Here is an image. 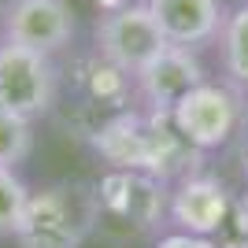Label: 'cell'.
Masks as SVG:
<instances>
[{
    "instance_id": "cell-4",
    "label": "cell",
    "mask_w": 248,
    "mask_h": 248,
    "mask_svg": "<svg viewBox=\"0 0 248 248\" xmlns=\"http://www.w3.org/2000/svg\"><path fill=\"white\" fill-rule=\"evenodd\" d=\"M170 123L197 152H218L248 126V104L237 85L200 82L174 100Z\"/></svg>"
},
{
    "instance_id": "cell-2",
    "label": "cell",
    "mask_w": 248,
    "mask_h": 248,
    "mask_svg": "<svg viewBox=\"0 0 248 248\" xmlns=\"http://www.w3.org/2000/svg\"><path fill=\"white\" fill-rule=\"evenodd\" d=\"M96 200V230L111 241H137L148 237L167 222L170 182L145 170L108 167L93 182Z\"/></svg>"
},
{
    "instance_id": "cell-10",
    "label": "cell",
    "mask_w": 248,
    "mask_h": 248,
    "mask_svg": "<svg viewBox=\"0 0 248 248\" xmlns=\"http://www.w3.org/2000/svg\"><path fill=\"white\" fill-rule=\"evenodd\" d=\"M145 8L170 45H186L197 52L215 41L226 19L222 0H145Z\"/></svg>"
},
{
    "instance_id": "cell-13",
    "label": "cell",
    "mask_w": 248,
    "mask_h": 248,
    "mask_svg": "<svg viewBox=\"0 0 248 248\" xmlns=\"http://www.w3.org/2000/svg\"><path fill=\"white\" fill-rule=\"evenodd\" d=\"M33 141H37V134H33L30 119L0 108V167H15L19 170L33 155Z\"/></svg>"
},
{
    "instance_id": "cell-17",
    "label": "cell",
    "mask_w": 248,
    "mask_h": 248,
    "mask_svg": "<svg viewBox=\"0 0 248 248\" xmlns=\"http://www.w3.org/2000/svg\"><path fill=\"white\" fill-rule=\"evenodd\" d=\"M241 170H245V182H248V137H245V145H241Z\"/></svg>"
},
{
    "instance_id": "cell-11",
    "label": "cell",
    "mask_w": 248,
    "mask_h": 248,
    "mask_svg": "<svg viewBox=\"0 0 248 248\" xmlns=\"http://www.w3.org/2000/svg\"><path fill=\"white\" fill-rule=\"evenodd\" d=\"M74 82L85 96V108H104L111 115L119 108H130V96H134V78L126 71H119L115 63H108L104 56H85L78 60V74Z\"/></svg>"
},
{
    "instance_id": "cell-1",
    "label": "cell",
    "mask_w": 248,
    "mask_h": 248,
    "mask_svg": "<svg viewBox=\"0 0 248 248\" xmlns=\"http://www.w3.org/2000/svg\"><path fill=\"white\" fill-rule=\"evenodd\" d=\"M89 145L108 167L123 170H145L163 182H178L182 174L197 170V159L204 152L189 145L170 123V111L152 108H119L108 119L93 126Z\"/></svg>"
},
{
    "instance_id": "cell-15",
    "label": "cell",
    "mask_w": 248,
    "mask_h": 248,
    "mask_svg": "<svg viewBox=\"0 0 248 248\" xmlns=\"http://www.w3.org/2000/svg\"><path fill=\"white\" fill-rule=\"evenodd\" d=\"M218 248H248V189L241 197H233L230 215L222 222V230L215 233Z\"/></svg>"
},
{
    "instance_id": "cell-14",
    "label": "cell",
    "mask_w": 248,
    "mask_h": 248,
    "mask_svg": "<svg viewBox=\"0 0 248 248\" xmlns=\"http://www.w3.org/2000/svg\"><path fill=\"white\" fill-rule=\"evenodd\" d=\"M30 200V186L15 167H0V237H15L19 218Z\"/></svg>"
},
{
    "instance_id": "cell-5",
    "label": "cell",
    "mask_w": 248,
    "mask_h": 248,
    "mask_svg": "<svg viewBox=\"0 0 248 248\" xmlns=\"http://www.w3.org/2000/svg\"><path fill=\"white\" fill-rule=\"evenodd\" d=\"M60 100V67L56 56L0 37V108L22 119H45Z\"/></svg>"
},
{
    "instance_id": "cell-7",
    "label": "cell",
    "mask_w": 248,
    "mask_h": 248,
    "mask_svg": "<svg viewBox=\"0 0 248 248\" xmlns=\"http://www.w3.org/2000/svg\"><path fill=\"white\" fill-rule=\"evenodd\" d=\"M71 0H8L0 8V37L45 56H60L74 41Z\"/></svg>"
},
{
    "instance_id": "cell-12",
    "label": "cell",
    "mask_w": 248,
    "mask_h": 248,
    "mask_svg": "<svg viewBox=\"0 0 248 248\" xmlns=\"http://www.w3.org/2000/svg\"><path fill=\"white\" fill-rule=\"evenodd\" d=\"M215 41H218V60H222L226 82L237 89H248V0L241 8L226 11Z\"/></svg>"
},
{
    "instance_id": "cell-8",
    "label": "cell",
    "mask_w": 248,
    "mask_h": 248,
    "mask_svg": "<svg viewBox=\"0 0 248 248\" xmlns=\"http://www.w3.org/2000/svg\"><path fill=\"white\" fill-rule=\"evenodd\" d=\"M200 82H207V67H204V60H200V52L167 41L163 48L134 74V96H137L141 108L170 111L178 96H186L189 89L200 85Z\"/></svg>"
},
{
    "instance_id": "cell-9",
    "label": "cell",
    "mask_w": 248,
    "mask_h": 248,
    "mask_svg": "<svg viewBox=\"0 0 248 248\" xmlns=\"http://www.w3.org/2000/svg\"><path fill=\"white\" fill-rule=\"evenodd\" d=\"M230 189L222 178L207 170H189L178 182H170V200H167V222L186 233L215 237L230 215Z\"/></svg>"
},
{
    "instance_id": "cell-3",
    "label": "cell",
    "mask_w": 248,
    "mask_h": 248,
    "mask_svg": "<svg viewBox=\"0 0 248 248\" xmlns=\"http://www.w3.org/2000/svg\"><path fill=\"white\" fill-rule=\"evenodd\" d=\"M96 233L93 182H52L30 189L15 230L19 248H82Z\"/></svg>"
},
{
    "instance_id": "cell-6",
    "label": "cell",
    "mask_w": 248,
    "mask_h": 248,
    "mask_svg": "<svg viewBox=\"0 0 248 248\" xmlns=\"http://www.w3.org/2000/svg\"><path fill=\"white\" fill-rule=\"evenodd\" d=\"M167 45V37L159 33L155 19L148 15L145 0L137 4H119V8L100 11V19L93 22V52L104 56L108 63H115L119 71H126L134 78L155 52Z\"/></svg>"
},
{
    "instance_id": "cell-16",
    "label": "cell",
    "mask_w": 248,
    "mask_h": 248,
    "mask_svg": "<svg viewBox=\"0 0 248 248\" xmlns=\"http://www.w3.org/2000/svg\"><path fill=\"white\" fill-rule=\"evenodd\" d=\"M152 248H218V241L200 237V233H186V230H170V233H159Z\"/></svg>"
}]
</instances>
